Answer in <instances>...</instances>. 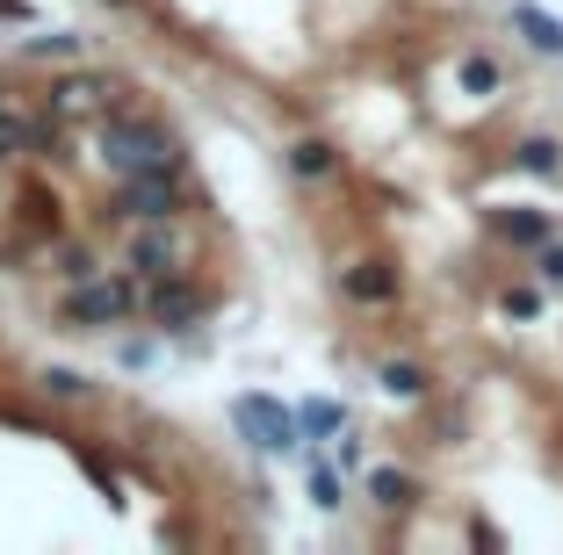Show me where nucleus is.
<instances>
[{
    "label": "nucleus",
    "mask_w": 563,
    "mask_h": 555,
    "mask_svg": "<svg viewBox=\"0 0 563 555\" xmlns=\"http://www.w3.org/2000/svg\"><path fill=\"white\" fill-rule=\"evenodd\" d=\"M30 145H36V123L15 115V109H0V159H22Z\"/></svg>",
    "instance_id": "nucleus-10"
},
{
    "label": "nucleus",
    "mask_w": 563,
    "mask_h": 555,
    "mask_svg": "<svg viewBox=\"0 0 563 555\" xmlns=\"http://www.w3.org/2000/svg\"><path fill=\"white\" fill-rule=\"evenodd\" d=\"M534 275H542L549 289H563V245H542V260H534Z\"/></svg>",
    "instance_id": "nucleus-19"
},
{
    "label": "nucleus",
    "mask_w": 563,
    "mask_h": 555,
    "mask_svg": "<svg viewBox=\"0 0 563 555\" xmlns=\"http://www.w3.org/2000/svg\"><path fill=\"white\" fill-rule=\"evenodd\" d=\"M123 260H131L145 281H159V275H188V238L174 231V217H137V231L123 238Z\"/></svg>",
    "instance_id": "nucleus-2"
},
{
    "label": "nucleus",
    "mask_w": 563,
    "mask_h": 555,
    "mask_svg": "<svg viewBox=\"0 0 563 555\" xmlns=\"http://www.w3.org/2000/svg\"><path fill=\"white\" fill-rule=\"evenodd\" d=\"M232 425L246 433L253 447H261V455H289V447H297V433H303L297 411H282V397H261V390L232 404Z\"/></svg>",
    "instance_id": "nucleus-4"
},
{
    "label": "nucleus",
    "mask_w": 563,
    "mask_h": 555,
    "mask_svg": "<svg viewBox=\"0 0 563 555\" xmlns=\"http://www.w3.org/2000/svg\"><path fill=\"white\" fill-rule=\"evenodd\" d=\"M131 311H137V281L131 275H87V281H73V296H66V318L87 325V332L117 325V318H131Z\"/></svg>",
    "instance_id": "nucleus-3"
},
{
    "label": "nucleus",
    "mask_w": 563,
    "mask_h": 555,
    "mask_svg": "<svg viewBox=\"0 0 563 555\" xmlns=\"http://www.w3.org/2000/svg\"><path fill=\"white\" fill-rule=\"evenodd\" d=\"M145 318H152L159 332H181V325H196V318H202V289H196L188 275H159V281L145 289Z\"/></svg>",
    "instance_id": "nucleus-5"
},
{
    "label": "nucleus",
    "mask_w": 563,
    "mask_h": 555,
    "mask_svg": "<svg viewBox=\"0 0 563 555\" xmlns=\"http://www.w3.org/2000/svg\"><path fill=\"white\" fill-rule=\"evenodd\" d=\"M289 166H297L303 180H325V174H332V145H318V137H303V145L289 152Z\"/></svg>",
    "instance_id": "nucleus-13"
},
{
    "label": "nucleus",
    "mask_w": 563,
    "mask_h": 555,
    "mask_svg": "<svg viewBox=\"0 0 563 555\" xmlns=\"http://www.w3.org/2000/svg\"><path fill=\"white\" fill-rule=\"evenodd\" d=\"M109 101H117V95H109L101 80L73 73V80H58V87H51V123H87V115L101 123V115H109Z\"/></svg>",
    "instance_id": "nucleus-7"
},
{
    "label": "nucleus",
    "mask_w": 563,
    "mask_h": 555,
    "mask_svg": "<svg viewBox=\"0 0 563 555\" xmlns=\"http://www.w3.org/2000/svg\"><path fill=\"white\" fill-rule=\"evenodd\" d=\"M101 166L117 180L131 174H181V152H174V137L152 131L145 115H101Z\"/></svg>",
    "instance_id": "nucleus-1"
},
{
    "label": "nucleus",
    "mask_w": 563,
    "mask_h": 555,
    "mask_svg": "<svg viewBox=\"0 0 563 555\" xmlns=\"http://www.w3.org/2000/svg\"><path fill=\"white\" fill-rule=\"evenodd\" d=\"M506 311H514V318H534V311H542V296H534V289H514V296H506Z\"/></svg>",
    "instance_id": "nucleus-21"
},
{
    "label": "nucleus",
    "mask_w": 563,
    "mask_h": 555,
    "mask_svg": "<svg viewBox=\"0 0 563 555\" xmlns=\"http://www.w3.org/2000/svg\"><path fill=\"white\" fill-rule=\"evenodd\" d=\"M383 390H390V397H427V368H412V360H390V368H383Z\"/></svg>",
    "instance_id": "nucleus-12"
},
{
    "label": "nucleus",
    "mask_w": 563,
    "mask_h": 555,
    "mask_svg": "<svg viewBox=\"0 0 563 555\" xmlns=\"http://www.w3.org/2000/svg\"><path fill=\"white\" fill-rule=\"evenodd\" d=\"M520 166H528V174H556V166H563V152L549 145V137H528V145H520Z\"/></svg>",
    "instance_id": "nucleus-16"
},
{
    "label": "nucleus",
    "mask_w": 563,
    "mask_h": 555,
    "mask_svg": "<svg viewBox=\"0 0 563 555\" xmlns=\"http://www.w3.org/2000/svg\"><path fill=\"white\" fill-rule=\"evenodd\" d=\"M297 425H303V433H318V441H332V433H340L347 419H340V404H303Z\"/></svg>",
    "instance_id": "nucleus-14"
},
{
    "label": "nucleus",
    "mask_w": 563,
    "mask_h": 555,
    "mask_svg": "<svg viewBox=\"0 0 563 555\" xmlns=\"http://www.w3.org/2000/svg\"><path fill=\"white\" fill-rule=\"evenodd\" d=\"M181 174H131V180H123V202H117V210L123 217H131V224H137V217H181Z\"/></svg>",
    "instance_id": "nucleus-6"
},
{
    "label": "nucleus",
    "mask_w": 563,
    "mask_h": 555,
    "mask_svg": "<svg viewBox=\"0 0 563 555\" xmlns=\"http://www.w3.org/2000/svg\"><path fill=\"white\" fill-rule=\"evenodd\" d=\"M340 289L354 296V303H398V267H383V260H362L340 275Z\"/></svg>",
    "instance_id": "nucleus-8"
},
{
    "label": "nucleus",
    "mask_w": 563,
    "mask_h": 555,
    "mask_svg": "<svg viewBox=\"0 0 563 555\" xmlns=\"http://www.w3.org/2000/svg\"><path fill=\"white\" fill-rule=\"evenodd\" d=\"M368 490H376V506H390V512H398L405 498H412V484H405L398 469H376V476H368Z\"/></svg>",
    "instance_id": "nucleus-15"
},
{
    "label": "nucleus",
    "mask_w": 563,
    "mask_h": 555,
    "mask_svg": "<svg viewBox=\"0 0 563 555\" xmlns=\"http://www.w3.org/2000/svg\"><path fill=\"white\" fill-rule=\"evenodd\" d=\"M44 382H51V390H58V397H80V376H73V368H51Z\"/></svg>",
    "instance_id": "nucleus-22"
},
{
    "label": "nucleus",
    "mask_w": 563,
    "mask_h": 555,
    "mask_svg": "<svg viewBox=\"0 0 563 555\" xmlns=\"http://www.w3.org/2000/svg\"><path fill=\"white\" fill-rule=\"evenodd\" d=\"M311 498H318V506H340V476L318 469V476H311Z\"/></svg>",
    "instance_id": "nucleus-20"
},
{
    "label": "nucleus",
    "mask_w": 563,
    "mask_h": 555,
    "mask_svg": "<svg viewBox=\"0 0 563 555\" xmlns=\"http://www.w3.org/2000/svg\"><path fill=\"white\" fill-rule=\"evenodd\" d=\"M514 30H528V44H534V51L563 58V22H556V15H542L534 0H520V8H514Z\"/></svg>",
    "instance_id": "nucleus-9"
},
{
    "label": "nucleus",
    "mask_w": 563,
    "mask_h": 555,
    "mask_svg": "<svg viewBox=\"0 0 563 555\" xmlns=\"http://www.w3.org/2000/svg\"><path fill=\"white\" fill-rule=\"evenodd\" d=\"M463 87H470V95H492V87H498V66H492V58H463Z\"/></svg>",
    "instance_id": "nucleus-17"
},
{
    "label": "nucleus",
    "mask_w": 563,
    "mask_h": 555,
    "mask_svg": "<svg viewBox=\"0 0 563 555\" xmlns=\"http://www.w3.org/2000/svg\"><path fill=\"white\" fill-rule=\"evenodd\" d=\"M58 275H66V281H87V275H95V260H87L80 245H66V253H58Z\"/></svg>",
    "instance_id": "nucleus-18"
},
{
    "label": "nucleus",
    "mask_w": 563,
    "mask_h": 555,
    "mask_svg": "<svg viewBox=\"0 0 563 555\" xmlns=\"http://www.w3.org/2000/svg\"><path fill=\"white\" fill-rule=\"evenodd\" d=\"M498 231H506L514 245H542V238H549V224H542L534 210H506V217H498Z\"/></svg>",
    "instance_id": "nucleus-11"
}]
</instances>
